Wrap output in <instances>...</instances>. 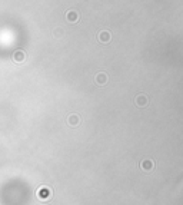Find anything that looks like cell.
Masks as SVG:
<instances>
[{"label": "cell", "mask_w": 183, "mask_h": 205, "mask_svg": "<svg viewBox=\"0 0 183 205\" xmlns=\"http://www.w3.org/2000/svg\"><path fill=\"white\" fill-rule=\"evenodd\" d=\"M52 195H53V192H52V189L49 187H40L37 189V198L43 202L49 201L50 198H52Z\"/></svg>", "instance_id": "cell-1"}, {"label": "cell", "mask_w": 183, "mask_h": 205, "mask_svg": "<svg viewBox=\"0 0 183 205\" xmlns=\"http://www.w3.org/2000/svg\"><path fill=\"white\" fill-rule=\"evenodd\" d=\"M25 59H26V54L23 50H16L14 53H13V60L16 63H21V62H25Z\"/></svg>", "instance_id": "cell-5"}, {"label": "cell", "mask_w": 183, "mask_h": 205, "mask_svg": "<svg viewBox=\"0 0 183 205\" xmlns=\"http://www.w3.org/2000/svg\"><path fill=\"white\" fill-rule=\"evenodd\" d=\"M153 168H154V162L152 161V159H143L140 162V169L142 171H145V172H150V171H153Z\"/></svg>", "instance_id": "cell-2"}, {"label": "cell", "mask_w": 183, "mask_h": 205, "mask_svg": "<svg viewBox=\"0 0 183 205\" xmlns=\"http://www.w3.org/2000/svg\"><path fill=\"white\" fill-rule=\"evenodd\" d=\"M134 103H136L139 108H145V106H147V103H149V99H147L146 95L140 93V95H137V96L134 98Z\"/></svg>", "instance_id": "cell-3"}, {"label": "cell", "mask_w": 183, "mask_h": 205, "mask_svg": "<svg viewBox=\"0 0 183 205\" xmlns=\"http://www.w3.org/2000/svg\"><path fill=\"white\" fill-rule=\"evenodd\" d=\"M66 17H67V20L70 22V23H76V22L79 20V14H77V12H75V10H70V12H67Z\"/></svg>", "instance_id": "cell-7"}, {"label": "cell", "mask_w": 183, "mask_h": 205, "mask_svg": "<svg viewBox=\"0 0 183 205\" xmlns=\"http://www.w3.org/2000/svg\"><path fill=\"white\" fill-rule=\"evenodd\" d=\"M99 40L102 43H109V42H110V33H109L107 30L100 32V33H99Z\"/></svg>", "instance_id": "cell-8"}, {"label": "cell", "mask_w": 183, "mask_h": 205, "mask_svg": "<svg viewBox=\"0 0 183 205\" xmlns=\"http://www.w3.org/2000/svg\"><path fill=\"white\" fill-rule=\"evenodd\" d=\"M95 80H96V83L99 85V86H103V85L107 83V75H106L104 72H99V73L96 75Z\"/></svg>", "instance_id": "cell-4"}, {"label": "cell", "mask_w": 183, "mask_h": 205, "mask_svg": "<svg viewBox=\"0 0 183 205\" xmlns=\"http://www.w3.org/2000/svg\"><path fill=\"white\" fill-rule=\"evenodd\" d=\"M67 123H69L70 126H77L80 123V116L73 113V115H70V116L67 118Z\"/></svg>", "instance_id": "cell-6"}]
</instances>
